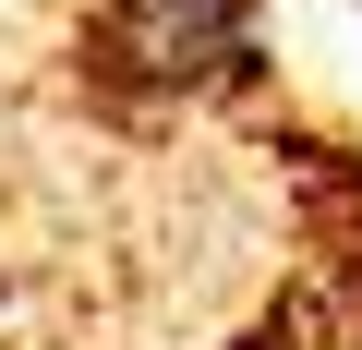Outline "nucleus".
Returning <instances> with one entry per match:
<instances>
[{
  "mask_svg": "<svg viewBox=\"0 0 362 350\" xmlns=\"http://www.w3.org/2000/svg\"><path fill=\"white\" fill-rule=\"evenodd\" d=\"M109 49L169 85L230 73V61H254V0H109Z\"/></svg>",
  "mask_w": 362,
  "mask_h": 350,
  "instance_id": "obj_1",
  "label": "nucleus"
}]
</instances>
